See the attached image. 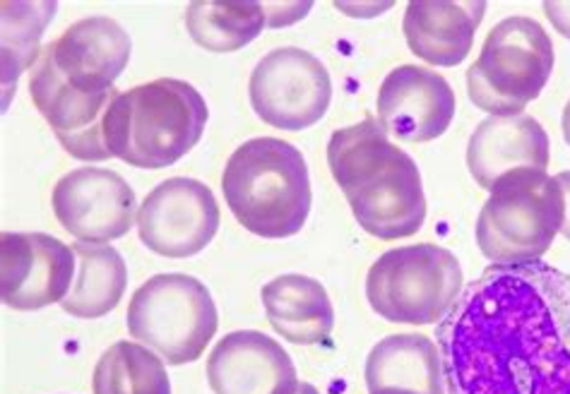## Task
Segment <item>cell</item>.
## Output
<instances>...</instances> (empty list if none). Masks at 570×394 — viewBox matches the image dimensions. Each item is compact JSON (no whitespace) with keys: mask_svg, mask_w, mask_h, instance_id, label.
Wrapping results in <instances>:
<instances>
[{"mask_svg":"<svg viewBox=\"0 0 570 394\" xmlns=\"http://www.w3.org/2000/svg\"><path fill=\"white\" fill-rule=\"evenodd\" d=\"M327 166L366 234L397 240L424 226L422 174L407 151L387 140L379 118L337 130L327 145Z\"/></svg>","mask_w":570,"mask_h":394,"instance_id":"7a4b0ae2","label":"cell"},{"mask_svg":"<svg viewBox=\"0 0 570 394\" xmlns=\"http://www.w3.org/2000/svg\"><path fill=\"white\" fill-rule=\"evenodd\" d=\"M455 109V92L443 75L419 66L390 70L379 92V120L404 142L441 138L453 124Z\"/></svg>","mask_w":570,"mask_h":394,"instance_id":"5bb4252c","label":"cell"},{"mask_svg":"<svg viewBox=\"0 0 570 394\" xmlns=\"http://www.w3.org/2000/svg\"><path fill=\"white\" fill-rule=\"evenodd\" d=\"M20 10L22 3H3V22L12 24V29L3 24V41L12 39V47L3 49V85L8 95L14 92L20 72L41 53L37 51V43L43 35V27L49 24V20H53L56 3H49V8L41 14H37V10H41V3H24V12Z\"/></svg>","mask_w":570,"mask_h":394,"instance_id":"cb8c5ba5","label":"cell"},{"mask_svg":"<svg viewBox=\"0 0 570 394\" xmlns=\"http://www.w3.org/2000/svg\"><path fill=\"white\" fill-rule=\"evenodd\" d=\"M29 97L70 157L80 161L114 159L107 145V124L116 99L121 97L116 87L107 92L75 89L58 72L49 47H43L29 78Z\"/></svg>","mask_w":570,"mask_h":394,"instance_id":"30bf717a","label":"cell"},{"mask_svg":"<svg viewBox=\"0 0 570 394\" xmlns=\"http://www.w3.org/2000/svg\"><path fill=\"white\" fill-rule=\"evenodd\" d=\"M267 14V6L253 0H195L186 10V29L205 51L232 53L273 24Z\"/></svg>","mask_w":570,"mask_h":394,"instance_id":"7402d4cb","label":"cell"},{"mask_svg":"<svg viewBox=\"0 0 570 394\" xmlns=\"http://www.w3.org/2000/svg\"><path fill=\"white\" fill-rule=\"evenodd\" d=\"M487 3L468 0H414L404 12V37L414 56L431 66L455 68L470 56Z\"/></svg>","mask_w":570,"mask_h":394,"instance_id":"ac0fdd59","label":"cell"},{"mask_svg":"<svg viewBox=\"0 0 570 394\" xmlns=\"http://www.w3.org/2000/svg\"><path fill=\"white\" fill-rule=\"evenodd\" d=\"M563 190L547 171H520L491 190L476 219V246L493 265L539 263L561 234Z\"/></svg>","mask_w":570,"mask_h":394,"instance_id":"5b68a950","label":"cell"},{"mask_svg":"<svg viewBox=\"0 0 570 394\" xmlns=\"http://www.w3.org/2000/svg\"><path fill=\"white\" fill-rule=\"evenodd\" d=\"M130 37L111 18H85L49 43L58 72L82 92H107L130 60Z\"/></svg>","mask_w":570,"mask_h":394,"instance_id":"e0dca14e","label":"cell"},{"mask_svg":"<svg viewBox=\"0 0 570 394\" xmlns=\"http://www.w3.org/2000/svg\"><path fill=\"white\" fill-rule=\"evenodd\" d=\"M267 323L292 344H323L333 335L335 308L325 286L304 275H282L261 289Z\"/></svg>","mask_w":570,"mask_h":394,"instance_id":"ffe728a7","label":"cell"},{"mask_svg":"<svg viewBox=\"0 0 570 394\" xmlns=\"http://www.w3.org/2000/svg\"><path fill=\"white\" fill-rule=\"evenodd\" d=\"M138 232L153 253L184 260L213 244L219 232V205L200 180H161L140 205Z\"/></svg>","mask_w":570,"mask_h":394,"instance_id":"8fae6325","label":"cell"},{"mask_svg":"<svg viewBox=\"0 0 570 394\" xmlns=\"http://www.w3.org/2000/svg\"><path fill=\"white\" fill-rule=\"evenodd\" d=\"M544 12L551 24L557 27V32L570 39V3H557V0H553V3H544Z\"/></svg>","mask_w":570,"mask_h":394,"instance_id":"d4e9b609","label":"cell"},{"mask_svg":"<svg viewBox=\"0 0 570 394\" xmlns=\"http://www.w3.org/2000/svg\"><path fill=\"white\" fill-rule=\"evenodd\" d=\"M126 325L132 339L169 363L198 361L215 339L219 313L207 286L190 275H157L132 294Z\"/></svg>","mask_w":570,"mask_h":394,"instance_id":"ba28073f","label":"cell"},{"mask_svg":"<svg viewBox=\"0 0 570 394\" xmlns=\"http://www.w3.org/2000/svg\"><path fill=\"white\" fill-rule=\"evenodd\" d=\"M215 394H296L298 377L282 344L255 329L229 332L207 358Z\"/></svg>","mask_w":570,"mask_h":394,"instance_id":"9a60e30c","label":"cell"},{"mask_svg":"<svg viewBox=\"0 0 570 394\" xmlns=\"http://www.w3.org/2000/svg\"><path fill=\"white\" fill-rule=\"evenodd\" d=\"M78 275L61 308L82 321H97L109 315L121 303L128 284V267L124 255L111 246L75 244Z\"/></svg>","mask_w":570,"mask_h":394,"instance_id":"44dd1931","label":"cell"},{"mask_svg":"<svg viewBox=\"0 0 570 394\" xmlns=\"http://www.w3.org/2000/svg\"><path fill=\"white\" fill-rule=\"evenodd\" d=\"M78 257L49 234L0 236V296L12 311H41L63 303L75 284Z\"/></svg>","mask_w":570,"mask_h":394,"instance_id":"7c38bea8","label":"cell"},{"mask_svg":"<svg viewBox=\"0 0 570 394\" xmlns=\"http://www.w3.org/2000/svg\"><path fill=\"white\" fill-rule=\"evenodd\" d=\"M563 138L570 145V101L566 104V109H563Z\"/></svg>","mask_w":570,"mask_h":394,"instance_id":"4316f807","label":"cell"},{"mask_svg":"<svg viewBox=\"0 0 570 394\" xmlns=\"http://www.w3.org/2000/svg\"><path fill=\"white\" fill-rule=\"evenodd\" d=\"M557 180L561 184L563 190V200H566V215H563V226H561V234L566 240H570V171H563L557 176Z\"/></svg>","mask_w":570,"mask_h":394,"instance_id":"484cf974","label":"cell"},{"mask_svg":"<svg viewBox=\"0 0 570 394\" xmlns=\"http://www.w3.org/2000/svg\"><path fill=\"white\" fill-rule=\"evenodd\" d=\"M95 394H171L164 358L135 342H116L101 354L95 377Z\"/></svg>","mask_w":570,"mask_h":394,"instance_id":"603a6c76","label":"cell"},{"mask_svg":"<svg viewBox=\"0 0 570 394\" xmlns=\"http://www.w3.org/2000/svg\"><path fill=\"white\" fill-rule=\"evenodd\" d=\"M551 70L553 43L544 27L532 18H505L468 70L470 101L491 116H520L542 95Z\"/></svg>","mask_w":570,"mask_h":394,"instance_id":"52a82bcc","label":"cell"},{"mask_svg":"<svg viewBox=\"0 0 570 394\" xmlns=\"http://www.w3.org/2000/svg\"><path fill=\"white\" fill-rule=\"evenodd\" d=\"M368 394H445L439 346L426 335H390L366 358Z\"/></svg>","mask_w":570,"mask_h":394,"instance_id":"d6986e66","label":"cell"},{"mask_svg":"<svg viewBox=\"0 0 570 394\" xmlns=\"http://www.w3.org/2000/svg\"><path fill=\"white\" fill-rule=\"evenodd\" d=\"M248 95L267 126L298 132L321 124L333 101V82L321 60L296 47L269 51L255 66Z\"/></svg>","mask_w":570,"mask_h":394,"instance_id":"9c48e42d","label":"cell"},{"mask_svg":"<svg viewBox=\"0 0 570 394\" xmlns=\"http://www.w3.org/2000/svg\"><path fill=\"white\" fill-rule=\"evenodd\" d=\"M207 101L190 82L159 78L116 99L107 124L111 157L135 169L159 171L184 159L200 142Z\"/></svg>","mask_w":570,"mask_h":394,"instance_id":"277c9868","label":"cell"},{"mask_svg":"<svg viewBox=\"0 0 570 394\" xmlns=\"http://www.w3.org/2000/svg\"><path fill=\"white\" fill-rule=\"evenodd\" d=\"M448 394H570V275L491 265L436 325Z\"/></svg>","mask_w":570,"mask_h":394,"instance_id":"6da1fadb","label":"cell"},{"mask_svg":"<svg viewBox=\"0 0 570 394\" xmlns=\"http://www.w3.org/2000/svg\"><path fill=\"white\" fill-rule=\"evenodd\" d=\"M224 200L255 236L289 238L311 215V176L302 151L277 138L244 142L224 166Z\"/></svg>","mask_w":570,"mask_h":394,"instance_id":"3957f363","label":"cell"},{"mask_svg":"<svg viewBox=\"0 0 570 394\" xmlns=\"http://www.w3.org/2000/svg\"><path fill=\"white\" fill-rule=\"evenodd\" d=\"M51 205L63 229L82 244H109L138 224V197L128 180L95 166L75 169L58 180Z\"/></svg>","mask_w":570,"mask_h":394,"instance_id":"4fadbf2b","label":"cell"},{"mask_svg":"<svg viewBox=\"0 0 570 394\" xmlns=\"http://www.w3.org/2000/svg\"><path fill=\"white\" fill-rule=\"evenodd\" d=\"M296 394H321V392H318L316 387H313V385H308V383H302V385H298Z\"/></svg>","mask_w":570,"mask_h":394,"instance_id":"83f0119b","label":"cell"},{"mask_svg":"<svg viewBox=\"0 0 570 394\" xmlns=\"http://www.w3.org/2000/svg\"><path fill=\"white\" fill-rule=\"evenodd\" d=\"M458 257L436 244L383 253L371 265L366 298L383 321L395 325H436L464 289Z\"/></svg>","mask_w":570,"mask_h":394,"instance_id":"8992f818","label":"cell"},{"mask_svg":"<svg viewBox=\"0 0 570 394\" xmlns=\"http://www.w3.org/2000/svg\"><path fill=\"white\" fill-rule=\"evenodd\" d=\"M549 135L532 116H489L476 126L468 147V166L479 188L493 190L520 171H547Z\"/></svg>","mask_w":570,"mask_h":394,"instance_id":"2e32d148","label":"cell"}]
</instances>
